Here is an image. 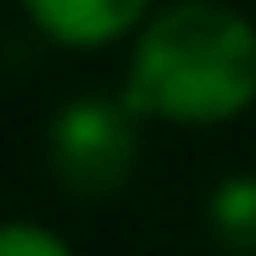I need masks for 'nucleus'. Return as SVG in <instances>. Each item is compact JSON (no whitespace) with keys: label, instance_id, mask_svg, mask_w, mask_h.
I'll return each instance as SVG.
<instances>
[{"label":"nucleus","instance_id":"f257e3e1","mask_svg":"<svg viewBox=\"0 0 256 256\" xmlns=\"http://www.w3.org/2000/svg\"><path fill=\"white\" fill-rule=\"evenodd\" d=\"M122 100L162 122H228L256 100V28L218 0H178L140 28Z\"/></svg>","mask_w":256,"mask_h":256},{"label":"nucleus","instance_id":"f03ea898","mask_svg":"<svg viewBox=\"0 0 256 256\" xmlns=\"http://www.w3.org/2000/svg\"><path fill=\"white\" fill-rule=\"evenodd\" d=\"M50 178L72 200H112L140 167V112L122 95H78L50 117Z\"/></svg>","mask_w":256,"mask_h":256},{"label":"nucleus","instance_id":"7ed1b4c3","mask_svg":"<svg viewBox=\"0 0 256 256\" xmlns=\"http://www.w3.org/2000/svg\"><path fill=\"white\" fill-rule=\"evenodd\" d=\"M22 6L62 45H112L145 17L150 0H22Z\"/></svg>","mask_w":256,"mask_h":256},{"label":"nucleus","instance_id":"20e7f679","mask_svg":"<svg viewBox=\"0 0 256 256\" xmlns=\"http://www.w3.org/2000/svg\"><path fill=\"white\" fill-rule=\"evenodd\" d=\"M206 223H212V240L234 256H256V173H240V178H223L212 190V206H206Z\"/></svg>","mask_w":256,"mask_h":256},{"label":"nucleus","instance_id":"39448f33","mask_svg":"<svg viewBox=\"0 0 256 256\" xmlns=\"http://www.w3.org/2000/svg\"><path fill=\"white\" fill-rule=\"evenodd\" d=\"M0 256H72V250L39 223H0Z\"/></svg>","mask_w":256,"mask_h":256}]
</instances>
